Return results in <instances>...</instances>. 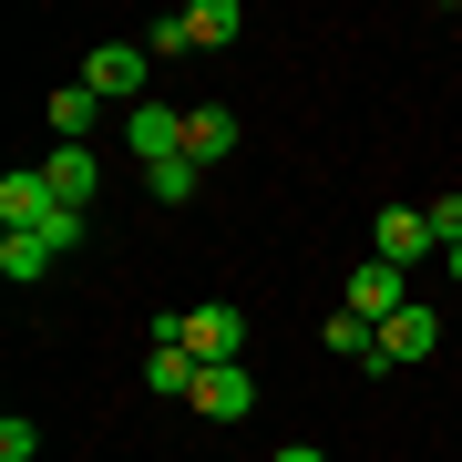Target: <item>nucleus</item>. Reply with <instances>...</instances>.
<instances>
[{"mask_svg":"<svg viewBox=\"0 0 462 462\" xmlns=\"http://www.w3.org/2000/svg\"><path fill=\"white\" fill-rule=\"evenodd\" d=\"M32 452H42V431H32V421L11 411V421H0V462H32Z\"/></svg>","mask_w":462,"mask_h":462,"instance_id":"18","label":"nucleus"},{"mask_svg":"<svg viewBox=\"0 0 462 462\" xmlns=\"http://www.w3.org/2000/svg\"><path fill=\"white\" fill-rule=\"evenodd\" d=\"M442 349V319H431V298H411L401 319H380V370H401V360H431Z\"/></svg>","mask_w":462,"mask_h":462,"instance_id":"7","label":"nucleus"},{"mask_svg":"<svg viewBox=\"0 0 462 462\" xmlns=\"http://www.w3.org/2000/svg\"><path fill=\"white\" fill-rule=\"evenodd\" d=\"M154 349H185V360H247V309L236 298H206V309H154Z\"/></svg>","mask_w":462,"mask_h":462,"instance_id":"1","label":"nucleus"},{"mask_svg":"<svg viewBox=\"0 0 462 462\" xmlns=\"http://www.w3.org/2000/svg\"><path fill=\"white\" fill-rule=\"evenodd\" d=\"M319 339H329L339 360H360V370H380V329H370V319H349V309H339V319H329V329H319Z\"/></svg>","mask_w":462,"mask_h":462,"instance_id":"14","label":"nucleus"},{"mask_svg":"<svg viewBox=\"0 0 462 462\" xmlns=\"http://www.w3.org/2000/svg\"><path fill=\"white\" fill-rule=\"evenodd\" d=\"M185 154L196 165H226L236 154V103H185Z\"/></svg>","mask_w":462,"mask_h":462,"instance_id":"10","label":"nucleus"},{"mask_svg":"<svg viewBox=\"0 0 462 462\" xmlns=\"http://www.w3.org/2000/svg\"><path fill=\"white\" fill-rule=\"evenodd\" d=\"M278 462H329V452H319V442H288V452H278Z\"/></svg>","mask_w":462,"mask_h":462,"instance_id":"19","label":"nucleus"},{"mask_svg":"<svg viewBox=\"0 0 462 462\" xmlns=\"http://www.w3.org/2000/svg\"><path fill=\"white\" fill-rule=\"evenodd\" d=\"M401 309H411V278H401V267H360V278H349V319H370V329H380V319H401Z\"/></svg>","mask_w":462,"mask_h":462,"instance_id":"8","label":"nucleus"},{"mask_svg":"<svg viewBox=\"0 0 462 462\" xmlns=\"http://www.w3.org/2000/svg\"><path fill=\"white\" fill-rule=\"evenodd\" d=\"M124 144H134V165H175V154H185V103H134V114H124Z\"/></svg>","mask_w":462,"mask_h":462,"instance_id":"6","label":"nucleus"},{"mask_svg":"<svg viewBox=\"0 0 462 462\" xmlns=\"http://www.w3.org/2000/svg\"><path fill=\"white\" fill-rule=\"evenodd\" d=\"M236 32H247L236 0H185V11H165V21L144 32V51H226Z\"/></svg>","mask_w":462,"mask_h":462,"instance_id":"2","label":"nucleus"},{"mask_svg":"<svg viewBox=\"0 0 462 462\" xmlns=\"http://www.w3.org/2000/svg\"><path fill=\"white\" fill-rule=\"evenodd\" d=\"M196 175H206L196 154H175V165H154V175H144V196H154V206H185V196H196Z\"/></svg>","mask_w":462,"mask_h":462,"instance_id":"16","label":"nucleus"},{"mask_svg":"<svg viewBox=\"0 0 462 462\" xmlns=\"http://www.w3.org/2000/svg\"><path fill=\"white\" fill-rule=\"evenodd\" d=\"M42 175H51V196H62L72 216H83V206L103 196V165H93V144H51V154H42Z\"/></svg>","mask_w":462,"mask_h":462,"instance_id":"9","label":"nucleus"},{"mask_svg":"<svg viewBox=\"0 0 462 462\" xmlns=\"http://www.w3.org/2000/svg\"><path fill=\"white\" fill-rule=\"evenodd\" d=\"M196 380H206V360H185V349H154V360H144V391L154 401H196Z\"/></svg>","mask_w":462,"mask_h":462,"instance_id":"13","label":"nucleus"},{"mask_svg":"<svg viewBox=\"0 0 462 462\" xmlns=\"http://www.w3.org/2000/svg\"><path fill=\"white\" fill-rule=\"evenodd\" d=\"M144 72H154V51H144V42H93V62L72 72V83H93L103 103H144Z\"/></svg>","mask_w":462,"mask_h":462,"instance_id":"4","label":"nucleus"},{"mask_svg":"<svg viewBox=\"0 0 462 462\" xmlns=\"http://www.w3.org/2000/svg\"><path fill=\"white\" fill-rule=\"evenodd\" d=\"M42 124H51V144H83V134L103 124V93L93 83H62V93L42 103Z\"/></svg>","mask_w":462,"mask_h":462,"instance_id":"12","label":"nucleus"},{"mask_svg":"<svg viewBox=\"0 0 462 462\" xmlns=\"http://www.w3.org/2000/svg\"><path fill=\"white\" fill-rule=\"evenodd\" d=\"M51 216H62V196H51L42 165H11V175H0V236H42Z\"/></svg>","mask_w":462,"mask_h":462,"instance_id":"5","label":"nucleus"},{"mask_svg":"<svg viewBox=\"0 0 462 462\" xmlns=\"http://www.w3.org/2000/svg\"><path fill=\"white\" fill-rule=\"evenodd\" d=\"M196 411H206V421H247V411H257V380L236 370V360H216V370L196 380Z\"/></svg>","mask_w":462,"mask_h":462,"instance_id":"11","label":"nucleus"},{"mask_svg":"<svg viewBox=\"0 0 462 462\" xmlns=\"http://www.w3.org/2000/svg\"><path fill=\"white\" fill-rule=\"evenodd\" d=\"M370 257L411 278L421 257H442V236H431V216H421V206H380V216H370Z\"/></svg>","mask_w":462,"mask_h":462,"instance_id":"3","label":"nucleus"},{"mask_svg":"<svg viewBox=\"0 0 462 462\" xmlns=\"http://www.w3.org/2000/svg\"><path fill=\"white\" fill-rule=\"evenodd\" d=\"M51 257H62L51 236H0V278H21V288H32V278H42Z\"/></svg>","mask_w":462,"mask_h":462,"instance_id":"15","label":"nucleus"},{"mask_svg":"<svg viewBox=\"0 0 462 462\" xmlns=\"http://www.w3.org/2000/svg\"><path fill=\"white\" fill-rule=\"evenodd\" d=\"M452 278H462V247H452Z\"/></svg>","mask_w":462,"mask_h":462,"instance_id":"20","label":"nucleus"},{"mask_svg":"<svg viewBox=\"0 0 462 462\" xmlns=\"http://www.w3.org/2000/svg\"><path fill=\"white\" fill-rule=\"evenodd\" d=\"M421 216H431V236H442V257H452V247H462V196H431Z\"/></svg>","mask_w":462,"mask_h":462,"instance_id":"17","label":"nucleus"}]
</instances>
